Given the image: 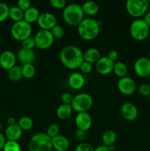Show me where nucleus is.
<instances>
[{"label": "nucleus", "instance_id": "a18cd8bd", "mask_svg": "<svg viewBox=\"0 0 150 151\" xmlns=\"http://www.w3.org/2000/svg\"><path fill=\"white\" fill-rule=\"evenodd\" d=\"M144 21L146 22L147 25L150 27V12H147L145 15H144Z\"/></svg>", "mask_w": 150, "mask_h": 151}, {"label": "nucleus", "instance_id": "f3484780", "mask_svg": "<svg viewBox=\"0 0 150 151\" xmlns=\"http://www.w3.org/2000/svg\"><path fill=\"white\" fill-rule=\"evenodd\" d=\"M17 58L23 65L32 64L35 59V52L33 50H26L21 48L18 52Z\"/></svg>", "mask_w": 150, "mask_h": 151}, {"label": "nucleus", "instance_id": "9b49d317", "mask_svg": "<svg viewBox=\"0 0 150 151\" xmlns=\"http://www.w3.org/2000/svg\"><path fill=\"white\" fill-rule=\"evenodd\" d=\"M119 91L124 95H131L136 90V83L132 78L125 76L121 78L117 83Z\"/></svg>", "mask_w": 150, "mask_h": 151}, {"label": "nucleus", "instance_id": "3c124183", "mask_svg": "<svg viewBox=\"0 0 150 151\" xmlns=\"http://www.w3.org/2000/svg\"><path fill=\"white\" fill-rule=\"evenodd\" d=\"M148 78H149V81H150V74H149V75L148 76Z\"/></svg>", "mask_w": 150, "mask_h": 151}, {"label": "nucleus", "instance_id": "0eeeda50", "mask_svg": "<svg viewBox=\"0 0 150 151\" xmlns=\"http://www.w3.org/2000/svg\"><path fill=\"white\" fill-rule=\"evenodd\" d=\"M150 27L146 24L144 19H136L131 23L129 27V33L136 41H144L149 35Z\"/></svg>", "mask_w": 150, "mask_h": 151}, {"label": "nucleus", "instance_id": "bb28decb", "mask_svg": "<svg viewBox=\"0 0 150 151\" xmlns=\"http://www.w3.org/2000/svg\"><path fill=\"white\" fill-rule=\"evenodd\" d=\"M24 13L18 6H13L9 10V18L14 21L15 22L24 20Z\"/></svg>", "mask_w": 150, "mask_h": 151}, {"label": "nucleus", "instance_id": "e433bc0d", "mask_svg": "<svg viewBox=\"0 0 150 151\" xmlns=\"http://www.w3.org/2000/svg\"><path fill=\"white\" fill-rule=\"evenodd\" d=\"M49 3L54 8L56 9H64L67 5L66 0H50Z\"/></svg>", "mask_w": 150, "mask_h": 151}, {"label": "nucleus", "instance_id": "5fc2aeb1", "mask_svg": "<svg viewBox=\"0 0 150 151\" xmlns=\"http://www.w3.org/2000/svg\"><path fill=\"white\" fill-rule=\"evenodd\" d=\"M149 1V4H150V0H148Z\"/></svg>", "mask_w": 150, "mask_h": 151}, {"label": "nucleus", "instance_id": "9d476101", "mask_svg": "<svg viewBox=\"0 0 150 151\" xmlns=\"http://www.w3.org/2000/svg\"><path fill=\"white\" fill-rule=\"evenodd\" d=\"M134 71L141 78H148L150 74V58L141 57L134 63Z\"/></svg>", "mask_w": 150, "mask_h": 151}, {"label": "nucleus", "instance_id": "4468645a", "mask_svg": "<svg viewBox=\"0 0 150 151\" xmlns=\"http://www.w3.org/2000/svg\"><path fill=\"white\" fill-rule=\"evenodd\" d=\"M92 118L88 112L78 113L75 118V124L78 130L86 132L92 126Z\"/></svg>", "mask_w": 150, "mask_h": 151}, {"label": "nucleus", "instance_id": "8fccbe9b", "mask_svg": "<svg viewBox=\"0 0 150 151\" xmlns=\"http://www.w3.org/2000/svg\"><path fill=\"white\" fill-rule=\"evenodd\" d=\"M1 128H2V125H1V122H0V132H1Z\"/></svg>", "mask_w": 150, "mask_h": 151}, {"label": "nucleus", "instance_id": "1a4fd4ad", "mask_svg": "<svg viewBox=\"0 0 150 151\" xmlns=\"http://www.w3.org/2000/svg\"><path fill=\"white\" fill-rule=\"evenodd\" d=\"M35 47L40 50H47L50 48L54 43V37L51 31L46 29H40L36 32L34 37Z\"/></svg>", "mask_w": 150, "mask_h": 151}, {"label": "nucleus", "instance_id": "7ed1b4c3", "mask_svg": "<svg viewBox=\"0 0 150 151\" xmlns=\"http://www.w3.org/2000/svg\"><path fill=\"white\" fill-rule=\"evenodd\" d=\"M84 15L81 5L76 3L67 4L63 11V20L67 24L72 27H78L85 19Z\"/></svg>", "mask_w": 150, "mask_h": 151}, {"label": "nucleus", "instance_id": "423d86ee", "mask_svg": "<svg viewBox=\"0 0 150 151\" xmlns=\"http://www.w3.org/2000/svg\"><path fill=\"white\" fill-rule=\"evenodd\" d=\"M149 7L148 0H127L125 4L128 14L137 19L144 16L147 13Z\"/></svg>", "mask_w": 150, "mask_h": 151}, {"label": "nucleus", "instance_id": "ea45409f", "mask_svg": "<svg viewBox=\"0 0 150 151\" xmlns=\"http://www.w3.org/2000/svg\"><path fill=\"white\" fill-rule=\"evenodd\" d=\"M74 96H72L70 93L65 92L61 94L60 97V100H61L62 103L64 104H71L72 100H73Z\"/></svg>", "mask_w": 150, "mask_h": 151}, {"label": "nucleus", "instance_id": "cd10ccee", "mask_svg": "<svg viewBox=\"0 0 150 151\" xmlns=\"http://www.w3.org/2000/svg\"><path fill=\"white\" fill-rule=\"evenodd\" d=\"M113 72H114L115 75L120 78H123L126 76L127 73V66L123 62L116 61L113 66Z\"/></svg>", "mask_w": 150, "mask_h": 151}, {"label": "nucleus", "instance_id": "c9c22d12", "mask_svg": "<svg viewBox=\"0 0 150 151\" xmlns=\"http://www.w3.org/2000/svg\"><path fill=\"white\" fill-rule=\"evenodd\" d=\"M22 48L26 49V50H33L34 47H35V42L34 38L29 37L26 39L24 40L21 42Z\"/></svg>", "mask_w": 150, "mask_h": 151}, {"label": "nucleus", "instance_id": "a878e982", "mask_svg": "<svg viewBox=\"0 0 150 151\" xmlns=\"http://www.w3.org/2000/svg\"><path fill=\"white\" fill-rule=\"evenodd\" d=\"M7 78L11 81H19L23 78L22 68L20 66H15L7 71Z\"/></svg>", "mask_w": 150, "mask_h": 151}, {"label": "nucleus", "instance_id": "f8f14e48", "mask_svg": "<svg viewBox=\"0 0 150 151\" xmlns=\"http://www.w3.org/2000/svg\"><path fill=\"white\" fill-rule=\"evenodd\" d=\"M37 24L41 29L51 30L55 25H57V19L51 13H41L37 21Z\"/></svg>", "mask_w": 150, "mask_h": 151}, {"label": "nucleus", "instance_id": "c756f323", "mask_svg": "<svg viewBox=\"0 0 150 151\" xmlns=\"http://www.w3.org/2000/svg\"><path fill=\"white\" fill-rule=\"evenodd\" d=\"M21 68L23 78H26V79H31L35 76V68L32 64L23 65Z\"/></svg>", "mask_w": 150, "mask_h": 151}, {"label": "nucleus", "instance_id": "09e8293b", "mask_svg": "<svg viewBox=\"0 0 150 151\" xmlns=\"http://www.w3.org/2000/svg\"><path fill=\"white\" fill-rule=\"evenodd\" d=\"M109 148V150L110 151H114L115 150V145H112L107 147Z\"/></svg>", "mask_w": 150, "mask_h": 151}, {"label": "nucleus", "instance_id": "6ab92c4d", "mask_svg": "<svg viewBox=\"0 0 150 151\" xmlns=\"http://www.w3.org/2000/svg\"><path fill=\"white\" fill-rule=\"evenodd\" d=\"M23 131L21 129L18 124H14L12 125H8L5 130L4 137L7 140L10 141L17 142L21 137Z\"/></svg>", "mask_w": 150, "mask_h": 151}, {"label": "nucleus", "instance_id": "603ef678", "mask_svg": "<svg viewBox=\"0 0 150 151\" xmlns=\"http://www.w3.org/2000/svg\"><path fill=\"white\" fill-rule=\"evenodd\" d=\"M149 58H150V50H149Z\"/></svg>", "mask_w": 150, "mask_h": 151}, {"label": "nucleus", "instance_id": "b1692460", "mask_svg": "<svg viewBox=\"0 0 150 151\" xmlns=\"http://www.w3.org/2000/svg\"><path fill=\"white\" fill-rule=\"evenodd\" d=\"M40 14L41 13L38 8L31 6L28 10H26L24 13V20L29 24H32L35 22H37Z\"/></svg>", "mask_w": 150, "mask_h": 151}, {"label": "nucleus", "instance_id": "58836bf2", "mask_svg": "<svg viewBox=\"0 0 150 151\" xmlns=\"http://www.w3.org/2000/svg\"><path fill=\"white\" fill-rule=\"evenodd\" d=\"M17 6L22 10L25 12L31 7L30 0H19L17 2Z\"/></svg>", "mask_w": 150, "mask_h": 151}, {"label": "nucleus", "instance_id": "79ce46f5", "mask_svg": "<svg viewBox=\"0 0 150 151\" xmlns=\"http://www.w3.org/2000/svg\"><path fill=\"white\" fill-rule=\"evenodd\" d=\"M107 57L109 59H110L112 61L116 62L118 57H119V53H118V52L116 51V50H110L108 52V54H107Z\"/></svg>", "mask_w": 150, "mask_h": 151}, {"label": "nucleus", "instance_id": "f257e3e1", "mask_svg": "<svg viewBox=\"0 0 150 151\" xmlns=\"http://www.w3.org/2000/svg\"><path fill=\"white\" fill-rule=\"evenodd\" d=\"M60 60L65 67L69 69H77L84 61L83 52L76 46H66L60 51Z\"/></svg>", "mask_w": 150, "mask_h": 151}, {"label": "nucleus", "instance_id": "7c9ffc66", "mask_svg": "<svg viewBox=\"0 0 150 151\" xmlns=\"http://www.w3.org/2000/svg\"><path fill=\"white\" fill-rule=\"evenodd\" d=\"M3 151H21L19 143L16 141L7 140L2 149Z\"/></svg>", "mask_w": 150, "mask_h": 151}, {"label": "nucleus", "instance_id": "c03bdc74", "mask_svg": "<svg viewBox=\"0 0 150 151\" xmlns=\"http://www.w3.org/2000/svg\"><path fill=\"white\" fill-rule=\"evenodd\" d=\"M6 142L7 141H6V138L5 137H4V135L0 132V150H2L4 145H5Z\"/></svg>", "mask_w": 150, "mask_h": 151}, {"label": "nucleus", "instance_id": "49530a36", "mask_svg": "<svg viewBox=\"0 0 150 151\" xmlns=\"http://www.w3.org/2000/svg\"><path fill=\"white\" fill-rule=\"evenodd\" d=\"M94 151H110L108 147L105 145H100L94 148Z\"/></svg>", "mask_w": 150, "mask_h": 151}, {"label": "nucleus", "instance_id": "473e14b6", "mask_svg": "<svg viewBox=\"0 0 150 151\" xmlns=\"http://www.w3.org/2000/svg\"><path fill=\"white\" fill-rule=\"evenodd\" d=\"M59 133H60V127H59V125L57 124H51L47 128L46 134L51 139L54 138L56 136L59 135Z\"/></svg>", "mask_w": 150, "mask_h": 151}, {"label": "nucleus", "instance_id": "a211bd4d", "mask_svg": "<svg viewBox=\"0 0 150 151\" xmlns=\"http://www.w3.org/2000/svg\"><path fill=\"white\" fill-rule=\"evenodd\" d=\"M69 86L74 90H79L84 86L85 83V78L79 72H73L68 79Z\"/></svg>", "mask_w": 150, "mask_h": 151}, {"label": "nucleus", "instance_id": "37998d69", "mask_svg": "<svg viewBox=\"0 0 150 151\" xmlns=\"http://www.w3.org/2000/svg\"><path fill=\"white\" fill-rule=\"evenodd\" d=\"M86 132L83 131H81V130H76V132H75V136H76V138L79 140H83L86 137Z\"/></svg>", "mask_w": 150, "mask_h": 151}, {"label": "nucleus", "instance_id": "2f4dec72", "mask_svg": "<svg viewBox=\"0 0 150 151\" xmlns=\"http://www.w3.org/2000/svg\"><path fill=\"white\" fill-rule=\"evenodd\" d=\"M10 7L6 3L0 2V22H3L9 18Z\"/></svg>", "mask_w": 150, "mask_h": 151}, {"label": "nucleus", "instance_id": "5701e85b", "mask_svg": "<svg viewBox=\"0 0 150 151\" xmlns=\"http://www.w3.org/2000/svg\"><path fill=\"white\" fill-rule=\"evenodd\" d=\"M84 14H86L88 16H95L99 13V7L96 2L93 1H88L84 2L81 5Z\"/></svg>", "mask_w": 150, "mask_h": 151}, {"label": "nucleus", "instance_id": "6e6552de", "mask_svg": "<svg viewBox=\"0 0 150 151\" xmlns=\"http://www.w3.org/2000/svg\"><path fill=\"white\" fill-rule=\"evenodd\" d=\"M71 107L73 111L77 113L87 112L91 109L93 106V98L89 94L80 93L74 96L71 103Z\"/></svg>", "mask_w": 150, "mask_h": 151}, {"label": "nucleus", "instance_id": "aec40b11", "mask_svg": "<svg viewBox=\"0 0 150 151\" xmlns=\"http://www.w3.org/2000/svg\"><path fill=\"white\" fill-rule=\"evenodd\" d=\"M52 148L56 151H66L69 148V142L66 137L57 135L51 139Z\"/></svg>", "mask_w": 150, "mask_h": 151}, {"label": "nucleus", "instance_id": "39448f33", "mask_svg": "<svg viewBox=\"0 0 150 151\" xmlns=\"http://www.w3.org/2000/svg\"><path fill=\"white\" fill-rule=\"evenodd\" d=\"M32 27L31 24L21 20L20 22H14L10 29V33L15 40L23 41L24 40L31 37Z\"/></svg>", "mask_w": 150, "mask_h": 151}, {"label": "nucleus", "instance_id": "c85d7f7f", "mask_svg": "<svg viewBox=\"0 0 150 151\" xmlns=\"http://www.w3.org/2000/svg\"><path fill=\"white\" fill-rule=\"evenodd\" d=\"M17 124L22 131H29L33 127L34 122L32 118L27 116H24L19 119Z\"/></svg>", "mask_w": 150, "mask_h": 151}, {"label": "nucleus", "instance_id": "393cba45", "mask_svg": "<svg viewBox=\"0 0 150 151\" xmlns=\"http://www.w3.org/2000/svg\"><path fill=\"white\" fill-rule=\"evenodd\" d=\"M101 141H102L103 145L107 147L115 145L116 141V134L113 130H107L103 133L101 136Z\"/></svg>", "mask_w": 150, "mask_h": 151}, {"label": "nucleus", "instance_id": "f03ea898", "mask_svg": "<svg viewBox=\"0 0 150 151\" xmlns=\"http://www.w3.org/2000/svg\"><path fill=\"white\" fill-rule=\"evenodd\" d=\"M99 21L95 20L93 18H86L78 25L77 32L81 38L85 41L94 40L99 34Z\"/></svg>", "mask_w": 150, "mask_h": 151}, {"label": "nucleus", "instance_id": "f704fd0d", "mask_svg": "<svg viewBox=\"0 0 150 151\" xmlns=\"http://www.w3.org/2000/svg\"><path fill=\"white\" fill-rule=\"evenodd\" d=\"M138 92L144 97H149L150 95V85L147 83H142L138 86Z\"/></svg>", "mask_w": 150, "mask_h": 151}, {"label": "nucleus", "instance_id": "de8ad7c7", "mask_svg": "<svg viewBox=\"0 0 150 151\" xmlns=\"http://www.w3.org/2000/svg\"><path fill=\"white\" fill-rule=\"evenodd\" d=\"M7 122L8 124V125H14V124H16V119L13 116H10V117L7 118Z\"/></svg>", "mask_w": 150, "mask_h": 151}, {"label": "nucleus", "instance_id": "dca6fc26", "mask_svg": "<svg viewBox=\"0 0 150 151\" xmlns=\"http://www.w3.org/2000/svg\"><path fill=\"white\" fill-rule=\"evenodd\" d=\"M16 56L10 50L4 51L0 55V66L4 69L8 71L16 66Z\"/></svg>", "mask_w": 150, "mask_h": 151}, {"label": "nucleus", "instance_id": "20e7f679", "mask_svg": "<svg viewBox=\"0 0 150 151\" xmlns=\"http://www.w3.org/2000/svg\"><path fill=\"white\" fill-rule=\"evenodd\" d=\"M29 151H51V139L44 133H37L29 139L28 144Z\"/></svg>", "mask_w": 150, "mask_h": 151}, {"label": "nucleus", "instance_id": "412c9836", "mask_svg": "<svg viewBox=\"0 0 150 151\" xmlns=\"http://www.w3.org/2000/svg\"><path fill=\"white\" fill-rule=\"evenodd\" d=\"M101 58L100 51L96 48H90L83 53V60L88 63H96Z\"/></svg>", "mask_w": 150, "mask_h": 151}, {"label": "nucleus", "instance_id": "a19ab883", "mask_svg": "<svg viewBox=\"0 0 150 151\" xmlns=\"http://www.w3.org/2000/svg\"><path fill=\"white\" fill-rule=\"evenodd\" d=\"M79 69H80L81 72H83V73L88 74L90 72H91L93 69V66L91 63H88L86 61H83L82 63V64L79 66Z\"/></svg>", "mask_w": 150, "mask_h": 151}, {"label": "nucleus", "instance_id": "72a5a7b5", "mask_svg": "<svg viewBox=\"0 0 150 151\" xmlns=\"http://www.w3.org/2000/svg\"><path fill=\"white\" fill-rule=\"evenodd\" d=\"M51 33L53 35L54 38H63V35H64V29L60 25L57 24L51 29Z\"/></svg>", "mask_w": 150, "mask_h": 151}, {"label": "nucleus", "instance_id": "864d4df0", "mask_svg": "<svg viewBox=\"0 0 150 151\" xmlns=\"http://www.w3.org/2000/svg\"><path fill=\"white\" fill-rule=\"evenodd\" d=\"M149 102H150V95H149Z\"/></svg>", "mask_w": 150, "mask_h": 151}, {"label": "nucleus", "instance_id": "2eb2a0df", "mask_svg": "<svg viewBox=\"0 0 150 151\" xmlns=\"http://www.w3.org/2000/svg\"><path fill=\"white\" fill-rule=\"evenodd\" d=\"M115 62L112 61L107 57H101L95 63V68L97 72L101 75H108L113 72Z\"/></svg>", "mask_w": 150, "mask_h": 151}, {"label": "nucleus", "instance_id": "ddd939ff", "mask_svg": "<svg viewBox=\"0 0 150 151\" xmlns=\"http://www.w3.org/2000/svg\"><path fill=\"white\" fill-rule=\"evenodd\" d=\"M122 116L127 121H135L138 116V108L132 103H124L120 109Z\"/></svg>", "mask_w": 150, "mask_h": 151}, {"label": "nucleus", "instance_id": "4c0bfd02", "mask_svg": "<svg viewBox=\"0 0 150 151\" xmlns=\"http://www.w3.org/2000/svg\"><path fill=\"white\" fill-rule=\"evenodd\" d=\"M74 151H94V148L88 143L81 142L75 147Z\"/></svg>", "mask_w": 150, "mask_h": 151}, {"label": "nucleus", "instance_id": "4be33fe9", "mask_svg": "<svg viewBox=\"0 0 150 151\" xmlns=\"http://www.w3.org/2000/svg\"><path fill=\"white\" fill-rule=\"evenodd\" d=\"M72 111H73V109L71 107V105L62 103L57 107V111H56V115L60 119L65 120L70 117Z\"/></svg>", "mask_w": 150, "mask_h": 151}]
</instances>
